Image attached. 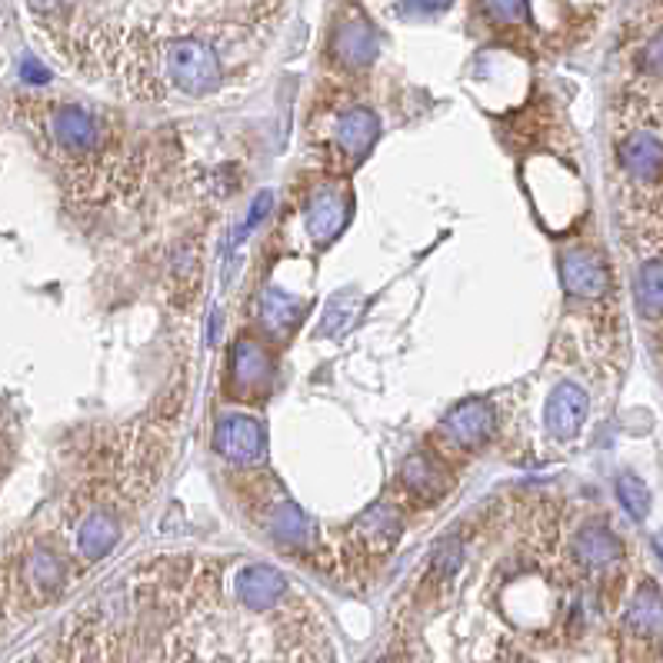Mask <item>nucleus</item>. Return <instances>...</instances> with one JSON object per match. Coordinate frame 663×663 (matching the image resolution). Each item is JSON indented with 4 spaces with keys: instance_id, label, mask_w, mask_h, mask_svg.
I'll use <instances>...</instances> for the list:
<instances>
[{
    "instance_id": "nucleus-1",
    "label": "nucleus",
    "mask_w": 663,
    "mask_h": 663,
    "mask_svg": "<svg viewBox=\"0 0 663 663\" xmlns=\"http://www.w3.org/2000/svg\"><path fill=\"white\" fill-rule=\"evenodd\" d=\"M31 127L73 194L94 201L124 181L127 160L101 114L80 104H41L31 114Z\"/></svg>"
},
{
    "instance_id": "nucleus-2",
    "label": "nucleus",
    "mask_w": 663,
    "mask_h": 663,
    "mask_svg": "<svg viewBox=\"0 0 663 663\" xmlns=\"http://www.w3.org/2000/svg\"><path fill=\"white\" fill-rule=\"evenodd\" d=\"M624 187L647 204H663V121H633L614 140Z\"/></svg>"
},
{
    "instance_id": "nucleus-3",
    "label": "nucleus",
    "mask_w": 663,
    "mask_h": 663,
    "mask_svg": "<svg viewBox=\"0 0 663 663\" xmlns=\"http://www.w3.org/2000/svg\"><path fill=\"white\" fill-rule=\"evenodd\" d=\"M160 60H163V70H168V77H171V84H178L187 94H207V91L217 88V80H220L217 50L207 41L191 37V34L163 41Z\"/></svg>"
},
{
    "instance_id": "nucleus-4",
    "label": "nucleus",
    "mask_w": 663,
    "mask_h": 663,
    "mask_svg": "<svg viewBox=\"0 0 663 663\" xmlns=\"http://www.w3.org/2000/svg\"><path fill=\"white\" fill-rule=\"evenodd\" d=\"M560 281L567 297L584 300V304H604L610 297V271L601 251L576 243L560 261Z\"/></svg>"
},
{
    "instance_id": "nucleus-5",
    "label": "nucleus",
    "mask_w": 663,
    "mask_h": 663,
    "mask_svg": "<svg viewBox=\"0 0 663 663\" xmlns=\"http://www.w3.org/2000/svg\"><path fill=\"white\" fill-rule=\"evenodd\" d=\"M496 431L493 407L483 400H467L454 407L441 421V441L447 444L450 454H477L487 447V441Z\"/></svg>"
},
{
    "instance_id": "nucleus-6",
    "label": "nucleus",
    "mask_w": 663,
    "mask_h": 663,
    "mask_svg": "<svg viewBox=\"0 0 663 663\" xmlns=\"http://www.w3.org/2000/svg\"><path fill=\"white\" fill-rule=\"evenodd\" d=\"M271 380H274V367H271L264 344L240 338L233 344L230 364H227V384H230L233 397L247 400V403H258L271 393Z\"/></svg>"
},
{
    "instance_id": "nucleus-7",
    "label": "nucleus",
    "mask_w": 663,
    "mask_h": 663,
    "mask_svg": "<svg viewBox=\"0 0 663 663\" xmlns=\"http://www.w3.org/2000/svg\"><path fill=\"white\" fill-rule=\"evenodd\" d=\"M214 450L237 467H258L267 454V437L261 424L247 413H224L214 431Z\"/></svg>"
},
{
    "instance_id": "nucleus-8",
    "label": "nucleus",
    "mask_w": 663,
    "mask_h": 663,
    "mask_svg": "<svg viewBox=\"0 0 663 663\" xmlns=\"http://www.w3.org/2000/svg\"><path fill=\"white\" fill-rule=\"evenodd\" d=\"M117 540H121V517L104 504L80 511V517L73 521V550L84 563L104 560L117 547Z\"/></svg>"
},
{
    "instance_id": "nucleus-9",
    "label": "nucleus",
    "mask_w": 663,
    "mask_h": 663,
    "mask_svg": "<svg viewBox=\"0 0 663 663\" xmlns=\"http://www.w3.org/2000/svg\"><path fill=\"white\" fill-rule=\"evenodd\" d=\"M450 480H454V473L447 470L444 457H437V454H413L400 470L403 493L418 504L441 501V496L450 490Z\"/></svg>"
},
{
    "instance_id": "nucleus-10",
    "label": "nucleus",
    "mask_w": 663,
    "mask_h": 663,
    "mask_svg": "<svg viewBox=\"0 0 663 663\" xmlns=\"http://www.w3.org/2000/svg\"><path fill=\"white\" fill-rule=\"evenodd\" d=\"M587 410H591V400H587L584 387L563 380L547 400V431L557 441H570L580 427H584Z\"/></svg>"
},
{
    "instance_id": "nucleus-11",
    "label": "nucleus",
    "mask_w": 663,
    "mask_h": 663,
    "mask_svg": "<svg viewBox=\"0 0 663 663\" xmlns=\"http://www.w3.org/2000/svg\"><path fill=\"white\" fill-rule=\"evenodd\" d=\"M374 140H377V117L367 107H354V111L341 114L334 121V130H330V147L341 153L344 163L361 160Z\"/></svg>"
},
{
    "instance_id": "nucleus-12",
    "label": "nucleus",
    "mask_w": 663,
    "mask_h": 663,
    "mask_svg": "<svg viewBox=\"0 0 663 663\" xmlns=\"http://www.w3.org/2000/svg\"><path fill=\"white\" fill-rule=\"evenodd\" d=\"M570 553H573V563L580 570H587V573H610L624 560L620 540L607 527H601V524H594V527H587L584 534H580L573 540Z\"/></svg>"
},
{
    "instance_id": "nucleus-13",
    "label": "nucleus",
    "mask_w": 663,
    "mask_h": 663,
    "mask_svg": "<svg viewBox=\"0 0 663 663\" xmlns=\"http://www.w3.org/2000/svg\"><path fill=\"white\" fill-rule=\"evenodd\" d=\"M633 304L643 320L663 317V247H650L633 274Z\"/></svg>"
},
{
    "instance_id": "nucleus-14",
    "label": "nucleus",
    "mask_w": 663,
    "mask_h": 663,
    "mask_svg": "<svg viewBox=\"0 0 663 663\" xmlns=\"http://www.w3.org/2000/svg\"><path fill=\"white\" fill-rule=\"evenodd\" d=\"M397 534H400V517H397V511H390V507H374V511H367V514L354 524L351 544H354L361 553H367L370 560H374V557L380 560V557L397 544Z\"/></svg>"
},
{
    "instance_id": "nucleus-15",
    "label": "nucleus",
    "mask_w": 663,
    "mask_h": 663,
    "mask_svg": "<svg viewBox=\"0 0 663 663\" xmlns=\"http://www.w3.org/2000/svg\"><path fill=\"white\" fill-rule=\"evenodd\" d=\"M237 594L251 610H271L284 594H287V580L271 570V567H243L237 576Z\"/></svg>"
},
{
    "instance_id": "nucleus-16",
    "label": "nucleus",
    "mask_w": 663,
    "mask_h": 663,
    "mask_svg": "<svg viewBox=\"0 0 663 663\" xmlns=\"http://www.w3.org/2000/svg\"><path fill=\"white\" fill-rule=\"evenodd\" d=\"M624 627L637 640H653L663 633V597H660L656 584H643L630 597L627 614H624Z\"/></svg>"
},
{
    "instance_id": "nucleus-17",
    "label": "nucleus",
    "mask_w": 663,
    "mask_h": 663,
    "mask_svg": "<svg viewBox=\"0 0 663 663\" xmlns=\"http://www.w3.org/2000/svg\"><path fill=\"white\" fill-rule=\"evenodd\" d=\"M341 187H320L313 197H310V204L304 207V220H307V227H310V233L317 237V240H330L334 237L341 227H344V210H347V201L338 194Z\"/></svg>"
},
{
    "instance_id": "nucleus-18",
    "label": "nucleus",
    "mask_w": 663,
    "mask_h": 663,
    "mask_svg": "<svg viewBox=\"0 0 663 663\" xmlns=\"http://www.w3.org/2000/svg\"><path fill=\"white\" fill-rule=\"evenodd\" d=\"M334 50H338V57L344 60V64H351V67H364L374 54H377V37H374V31H370V24L367 21H347V24H341L338 27V34H334Z\"/></svg>"
},
{
    "instance_id": "nucleus-19",
    "label": "nucleus",
    "mask_w": 663,
    "mask_h": 663,
    "mask_svg": "<svg viewBox=\"0 0 663 663\" xmlns=\"http://www.w3.org/2000/svg\"><path fill=\"white\" fill-rule=\"evenodd\" d=\"M617 501L620 507L633 517V521H643L650 514V490L640 477L633 473H620L617 477Z\"/></svg>"
},
{
    "instance_id": "nucleus-20",
    "label": "nucleus",
    "mask_w": 663,
    "mask_h": 663,
    "mask_svg": "<svg viewBox=\"0 0 663 663\" xmlns=\"http://www.w3.org/2000/svg\"><path fill=\"white\" fill-rule=\"evenodd\" d=\"M637 67H640L647 77L663 80V27L653 31V34L643 41V47H640V54H637Z\"/></svg>"
},
{
    "instance_id": "nucleus-21",
    "label": "nucleus",
    "mask_w": 663,
    "mask_h": 663,
    "mask_svg": "<svg viewBox=\"0 0 663 663\" xmlns=\"http://www.w3.org/2000/svg\"><path fill=\"white\" fill-rule=\"evenodd\" d=\"M483 4H487V14L501 24H517L527 14V0H483Z\"/></svg>"
},
{
    "instance_id": "nucleus-22",
    "label": "nucleus",
    "mask_w": 663,
    "mask_h": 663,
    "mask_svg": "<svg viewBox=\"0 0 663 663\" xmlns=\"http://www.w3.org/2000/svg\"><path fill=\"white\" fill-rule=\"evenodd\" d=\"M450 4V0H403L400 11L410 14V18H427V14H437Z\"/></svg>"
},
{
    "instance_id": "nucleus-23",
    "label": "nucleus",
    "mask_w": 663,
    "mask_h": 663,
    "mask_svg": "<svg viewBox=\"0 0 663 663\" xmlns=\"http://www.w3.org/2000/svg\"><path fill=\"white\" fill-rule=\"evenodd\" d=\"M24 73H27V80H34V84H44V80H47V70H44L37 60H27V64H24Z\"/></svg>"
},
{
    "instance_id": "nucleus-24",
    "label": "nucleus",
    "mask_w": 663,
    "mask_h": 663,
    "mask_svg": "<svg viewBox=\"0 0 663 663\" xmlns=\"http://www.w3.org/2000/svg\"><path fill=\"white\" fill-rule=\"evenodd\" d=\"M653 550H656L660 563H663V534H656V537H653Z\"/></svg>"
},
{
    "instance_id": "nucleus-25",
    "label": "nucleus",
    "mask_w": 663,
    "mask_h": 663,
    "mask_svg": "<svg viewBox=\"0 0 663 663\" xmlns=\"http://www.w3.org/2000/svg\"><path fill=\"white\" fill-rule=\"evenodd\" d=\"M374 663H403V660H393V656H384V660H374Z\"/></svg>"
}]
</instances>
